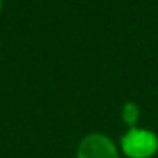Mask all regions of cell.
Segmentation results:
<instances>
[{"label": "cell", "mask_w": 158, "mask_h": 158, "mask_svg": "<svg viewBox=\"0 0 158 158\" xmlns=\"http://www.w3.org/2000/svg\"><path fill=\"white\" fill-rule=\"evenodd\" d=\"M2 4H4V0H0V10H2Z\"/></svg>", "instance_id": "obj_4"}, {"label": "cell", "mask_w": 158, "mask_h": 158, "mask_svg": "<svg viewBox=\"0 0 158 158\" xmlns=\"http://www.w3.org/2000/svg\"><path fill=\"white\" fill-rule=\"evenodd\" d=\"M139 114H141V110H139V106H138L136 102L127 100L123 106V109H121V117H123V123L127 126V129L136 127L138 121H139Z\"/></svg>", "instance_id": "obj_3"}, {"label": "cell", "mask_w": 158, "mask_h": 158, "mask_svg": "<svg viewBox=\"0 0 158 158\" xmlns=\"http://www.w3.org/2000/svg\"><path fill=\"white\" fill-rule=\"evenodd\" d=\"M121 150L127 158H151L158 151V136L150 129L133 127L121 136Z\"/></svg>", "instance_id": "obj_1"}, {"label": "cell", "mask_w": 158, "mask_h": 158, "mask_svg": "<svg viewBox=\"0 0 158 158\" xmlns=\"http://www.w3.org/2000/svg\"><path fill=\"white\" fill-rule=\"evenodd\" d=\"M77 158H119V151L109 136L92 133L80 141Z\"/></svg>", "instance_id": "obj_2"}]
</instances>
